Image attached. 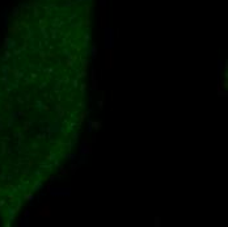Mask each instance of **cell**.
<instances>
[{"instance_id":"1","label":"cell","mask_w":228,"mask_h":227,"mask_svg":"<svg viewBox=\"0 0 228 227\" xmlns=\"http://www.w3.org/2000/svg\"><path fill=\"white\" fill-rule=\"evenodd\" d=\"M113 42H114V38H113V29L112 28H108L106 29V33H105V43H106V49H112L113 46Z\"/></svg>"},{"instance_id":"2","label":"cell","mask_w":228,"mask_h":227,"mask_svg":"<svg viewBox=\"0 0 228 227\" xmlns=\"http://www.w3.org/2000/svg\"><path fill=\"white\" fill-rule=\"evenodd\" d=\"M51 196H68L70 194V188L63 189V188H56L51 190Z\"/></svg>"},{"instance_id":"3","label":"cell","mask_w":228,"mask_h":227,"mask_svg":"<svg viewBox=\"0 0 228 227\" xmlns=\"http://www.w3.org/2000/svg\"><path fill=\"white\" fill-rule=\"evenodd\" d=\"M38 215H41V217H50L51 215V213H50V206H49V203H46V205H43V206L40 209V211H38Z\"/></svg>"},{"instance_id":"4","label":"cell","mask_w":228,"mask_h":227,"mask_svg":"<svg viewBox=\"0 0 228 227\" xmlns=\"http://www.w3.org/2000/svg\"><path fill=\"white\" fill-rule=\"evenodd\" d=\"M38 189H42V181H37L35 184L32 186V190H34V192L35 190H38Z\"/></svg>"},{"instance_id":"5","label":"cell","mask_w":228,"mask_h":227,"mask_svg":"<svg viewBox=\"0 0 228 227\" xmlns=\"http://www.w3.org/2000/svg\"><path fill=\"white\" fill-rule=\"evenodd\" d=\"M91 54H92L93 58H96V55H97V46L96 45H92V47H91Z\"/></svg>"},{"instance_id":"6","label":"cell","mask_w":228,"mask_h":227,"mask_svg":"<svg viewBox=\"0 0 228 227\" xmlns=\"http://www.w3.org/2000/svg\"><path fill=\"white\" fill-rule=\"evenodd\" d=\"M85 88H87V84H80V91H82V96H84L85 95Z\"/></svg>"},{"instance_id":"7","label":"cell","mask_w":228,"mask_h":227,"mask_svg":"<svg viewBox=\"0 0 228 227\" xmlns=\"http://www.w3.org/2000/svg\"><path fill=\"white\" fill-rule=\"evenodd\" d=\"M55 158H56V156H55V154H54V152H50L49 155L46 156V160H54Z\"/></svg>"},{"instance_id":"8","label":"cell","mask_w":228,"mask_h":227,"mask_svg":"<svg viewBox=\"0 0 228 227\" xmlns=\"http://www.w3.org/2000/svg\"><path fill=\"white\" fill-rule=\"evenodd\" d=\"M72 87H73V88H77V87H79V82H77V78L72 80Z\"/></svg>"},{"instance_id":"9","label":"cell","mask_w":228,"mask_h":227,"mask_svg":"<svg viewBox=\"0 0 228 227\" xmlns=\"http://www.w3.org/2000/svg\"><path fill=\"white\" fill-rule=\"evenodd\" d=\"M77 170V165H75V164H72L71 165V172H75Z\"/></svg>"},{"instance_id":"10","label":"cell","mask_w":228,"mask_h":227,"mask_svg":"<svg viewBox=\"0 0 228 227\" xmlns=\"http://www.w3.org/2000/svg\"><path fill=\"white\" fill-rule=\"evenodd\" d=\"M72 138H73V141L76 142L77 139H79V134H76V133H75V134H72Z\"/></svg>"},{"instance_id":"11","label":"cell","mask_w":228,"mask_h":227,"mask_svg":"<svg viewBox=\"0 0 228 227\" xmlns=\"http://www.w3.org/2000/svg\"><path fill=\"white\" fill-rule=\"evenodd\" d=\"M46 85H47V83H46V82H43V83L41 84V89H42V88H45V87H46Z\"/></svg>"},{"instance_id":"12","label":"cell","mask_w":228,"mask_h":227,"mask_svg":"<svg viewBox=\"0 0 228 227\" xmlns=\"http://www.w3.org/2000/svg\"><path fill=\"white\" fill-rule=\"evenodd\" d=\"M77 106H80V108H84V106H85V104H84V102H79V104H77Z\"/></svg>"},{"instance_id":"13","label":"cell","mask_w":228,"mask_h":227,"mask_svg":"<svg viewBox=\"0 0 228 227\" xmlns=\"http://www.w3.org/2000/svg\"><path fill=\"white\" fill-rule=\"evenodd\" d=\"M25 197H26V198H28V200H32V194H30V193H29V194H26Z\"/></svg>"},{"instance_id":"14","label":"cell","mask_w":228,"mask_h":227,"mask_svg":"<svg viewBox=\"0 0 228 227\" xmlns=\"http://www.w3.org/2000/svg\"><path fill=\"white\" fill-rule=\"evenodd\" d=\"M101 4H102V5H104V4H105V0H101Z\"/></svg>"}]
</instances>
